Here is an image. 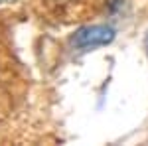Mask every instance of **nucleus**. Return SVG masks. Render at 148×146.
<instances>
[{"label": "nucleus", "mask_w": 148, "mask_h": 146, "mask_svg": "<svg viewBox=\"0 0 148 146\" xmlns=\"http://www.w3.org/2000/svg\"><path fill=\"white\" fill-rule=\"evenodd\" d=\"M113 40H114V30L111 26H85V28H79L71 38L73 45L81 47V49L107 45Z\"/></svg>", "instance_id": "f257e3e1"}, {"label": "nucleus", "mask_w": 148, "mask_h": 146, "mask_svg": "<svg viewBox=\"0 0 148 146\" xmlns=\"http://www.w3.org/2000/svg\"><path fill=\"white\" fill-rule=\"evenodd\" d=\"M56 2H59V4H69L71 0H56Z\"/></svg>", "instance_id": "f03ea898"}, {"label": "nucleus", "mask_w": 148, "mask_h": 146, "mask_svg": "<svg viewBox=\"0 0 148 146\" xmlns=\"http://www.w3.org/2000/svg\"><path fill=\"white\" fill-rule=\"evenodd\" d=\"M146 51H148V36H146Z\"/></svg>", "instance_id": "7ed1b4c3"}]
</instances>
